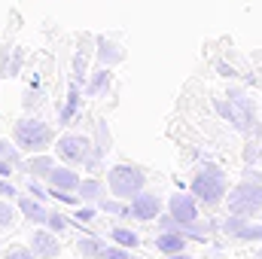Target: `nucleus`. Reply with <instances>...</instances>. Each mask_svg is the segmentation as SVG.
Listing matches in <instances>:
<instances>
[{
	"label": "nucleus",
	"instance_id": "5701e85b",
	"mask_svg": "<svg viewBox=\"0 0 262 259\" xmlns=\"http://www.w3.org/2000/svg\"><path fill=\"white\" fill-rule=\"evenodd\" d=\"M18 213H21L18 207H12L9 201H3V198H0V232L12 229V226L18 223Z\"/></svg>",
	"mask_w": 262,
	"mask_h": 259
},
{
	"label": "nucleus",
	"instance_id": "aec40b11",
	"mask_svg": "<svg viewBox=\"0 0 262 259\" xmlns=\"http://www.w3.org/2000/svg\"><path fill=\"white\" fill-rule=\"evenodd\" d=\"M95 149H98L101 156H107V153L113 149V137H110V131H107V122H104V119L95 122Z\"/></svg>",
	"mask_w": 262,
	"mask_h": 259
},
{
	"label": "nucleus",
	"instance_id": "72a5a7b5",
	"mask_svg": "<svg viewBox=\"0 0 262 259\" xmlns=\"http://www.w3.org/2000/svg\"><path fill=\"white\" fill-rule=\"evenodd\" d=\"M12 171H15V168H12L9 162H3V159H0V177H9Z\"/></svg>",
	"mask_w": 262,
	"mask_h": 259
},
{
	"label": "nucleus",
	"instance_id": "6e6552de",
	"mask_svg": "<svg viewBox=\"0 0 262 259\" xmlns=\"http://www.w3.org/2000/svg\"><path fill=\"white\" fill-rule=\"evenodd\" d=\"M131 217L134 220H140V223H152V220H159L162 217V207H165V201H162V195L156 192H137L131 198Z\"/></svg>",
	"mask_w": 262,
	"mask_h": 259
},
{
	"label": "nucleus",
	"instance_id": "ddd939ff",
	"mask_svg": "<svg viewBox=\"0 0 262 259\" xmlns=\"http://www.w3.org/2000/svg\"><path fill=\"white\" fill-rule=\"evenodd\" d=\"M186 247H189V238L180 235V232H159V235H156V250L165 253V256L186 253Z\"/></svg>",
	"mask_w": 262,
	"mask_h": 259
},
{
	"label": "nucleus",
	"instance_id": "a211bd4d",
	"mask_svg": "<svg viewBox=\"0 0 262 259\" xmlns=\"http://www.w3.org/2000/svg\"><path fill=\"white\" fill-rule=\"evenodd\" d=\"M104 241L101 238H95V235H82L79 241H76V253L82 259H101V253H104Z\"/></svg>",
	"mask_w": 262,
	"mask_h": 259
},
{
	"label": "nucleus",
	"instance_id": "f03ea898",
	"mask_svg": "<svg viewBox=\"0 0 262 259\" xmlns=\"http://www.w3.org/2000/svg\"><path fill=\"white\" fill-rule=\"evenodd\" d=\"M229 101H223V98H216L213 101V107H216V113L226 119V122H232V128L241 131V134H253V131H259V122H256V107H253V101L241 92V89H229V95H226Z\"/></svg>",
	"mask_w": 262,
	"mask_h": 259
},
{
	"label": "nucleus",
	"instance_id": "f704fd0d",
	"mask_svg": "<svg viewBox=\"0 0 262 259\" xmlns=\"http://www.w3.org/2000/svg\"><path fill=\"white\" fill-rule=\"evenodd\" d=\"M168 259H192L189 253H174V256H168Z\"/></svg>",
	"mask_w": 262,
	"mask_h": 259
},
{
	"label": "nucleus",
	"instance_id": "f8f14e48",
	"mask_svg": "<svg viewBox=\"0 0 262 259\" xmlns=\"http://www.w3.org/2000/svg\"><path fill=\"white\" fill-rule=\"evenodd\" d=\"M18 210L31 226H46V220H49V210L43 207V201L31 198V195H18Z\"/></svg>",
	"mask_w": 262,
	"mask_h": 259
},
{
	"label": "nucleus",
	"instance_id": "9d476101",
	"mask_svg": "<svg viewBox=\"0 0 262 259\" xmlns=\"http://www.w3.org/2000/svg\"><path fill=\"white\" fill-rule=\"evenodd\" d=\"M46 180L52 189H64V192H79V183H82V177L73 171V165H55Z\"/></svg>",
	"mask_w": 262,
	"mask_h": 259
},
{
	"label": "nucleus",
	"instance_id": "0eeeda50",
	"mask_svg": "<svg viewBox=\"0 0 262 259\" xmlns=\"http://www.w3.org/2000/svg\"><path fill=\"white\" fill-rule=\"evenodd\" d=\"M220 232L232 241H241V244H262V223H253L250 217L229 213L220 223Z\"/></svg>",
	"mask_w": 262,
	"mask_h": 259
},
{
	"label": "nucleus",
	"instance_id": "a878e982",
	"mask_svg": "<svg viewBox=\"0 0 262 259\" xmlns=\"http://www.w3.org/2000/svg\"><path fill=\"white\" fill-rule=\"evenodd\" d=\"M101 259H134L128 253V247H119V244H107L104 247V253H101Z\"/></svg>",
	"mask_w": 262,
	"mask_h": 259
},
{
	"label": "nucleus",
	"instance_id": "dca6fc26",
	"mask_svg": "<svg viewBox=\"0 0 262 259\" xmlns=\"http://www.w3.org/2000/svg\"><path fill=\"white\" fill-rule=\"evenodd\" d=\"M52 168H55V159L46 156V153H34V156L25 162V171H28L31 177H49Z\"/></svg>",
	"mask_w": 262,
	"mask_h": 259
},
{
	"label": "nucleus",
	"instance_id": "2f4dec72",
	"mask_svg": "<svg viewBox=\"0 0 262 259\" xmlns=\"http://www.w3.org/2000/svg\"><path fill=\"white\" fill-rule=\"evenodd\" d=\"M92 217H95V207H79V210H76V220H79V223H89Z\"/></svg>",
	"mask_w": 262,
	"mask_h": 259
},
{
	"label": "nucleus",
	"instance_id": "cd10ccee",
	"mask_svg": "<svg viewBox=\"0 0 262 259\" xmlns=\"http://www.w3.org/2000/svg\"><path fill=\"white\" fill-rule=\"evenodd\" d=\"M21 49H15V55H12V61H3V70H6V76H15L18 73V67H21Z\"/></svg>",
	"mask_w": 262,
	"mask_h": 259
},
{
	"label": "nucleus",
	"instance_id": "7ed1b4c3",
	"mask_svg": "<svg viewBox=\"0 0 262 259\" xmlns=\"http://www.w3.org/2000/svg\"><path fill=\"white\" fill-rule=\"evenodd\" d=\"M12 140L21 146V153H46L55 143V131L49 122L37 119V116H21L12 128Z\"/></svg>",
	"mask_w": 262,
	"mask_h": 259
},
{
	"label": "nucleus",
	"instance_id": "39448f33",
	"mask_svg": "<svg viewBox=\"0 0 262 259\" xmlns=\"http://www.w3.org/2000/svg\"><path fill=\"white\" fill-rule=\"evenodd\" d=\"M226 207H229V213H238V217H256L262 210V183L244 177L241 183H235L229 189Z\"/></svg>",
	"mask_w": 262,
	"mask_h": 259
},
{
	"label": "nucleus",
	"instance_id": "412c9836",
	"mask_svg": "<svg viewBox=\"0 0 262 259\" xmlns=\"http://www.w3.org/2000/svg\"><path fill=\"white\" fill-rule=\"evenodd\" d=\"M0 159L9 162L12 168H25V162H21V146H18L15 140H12V143H9V140H0Z\"/></svg>",
	"mask_w": 262,
	"mask_h": 259
},
{
	"label": "nucleus",
	"instance_id": "473e14b6",
	"mask_svg": "<svg viewBox=\"0 0 262 259\" xmlns=\"http://www.w3.org/2000/svg\"><path fill=\"white\" fill-rule=\"evenodd\" d=\"M244 177H250V180H256V183H262V171H253V165H247Z\"/></svg>",
	"mask_w": 262,
	"mask_h": 259
},
{
	"label": "nucleus",
	"instance_id": "393cba45",
	"mask_svg": "<svg viewBox=\"0 0 262 259\" xmlns=\"http://www.w3.org/2000/svg\"><path fill=\"white\" fill-rule=\"evenodd\" d=\"M85 61H89V52H82V46H79V52L73 58V79L76 82H82V76H85Z\"/></svg>",
	"mask_w": 262,
	"mask_h": 259
},
{
	"label": "nucleus",
	"instance_id": "f3484780",
	"mask_svg": "<svg viewBox=\"0 0 262 259\" xmlns=\"http://www.w3.org/2000/svg\"><path fill=\"white\" fill-rule=\"evenodd\" d=\"M79 85L82 82H70V89H67V101H64V107H61V113H58V122L61 125H70L73 122V116H76V110H79Z\"/></svg>",
	"mask_w": 262,
	"mask_h": 259
},
{
	"label": "nucleus",
	"instance_id": "1a4fd4ad",
	"mask_svg": "<svg viewBox=\"0 0 262 259\" xmlns=\"http://www.w3.org/2000/svg\"><path fill=\"white\" fill-rule=\"evenodd\" d=\"M28 247L37 253V259H55L61 256V241L52 229H34L28 238Z\"/></svg>",
	"mask_w": 262,
	"mask_h": 259
},
{
	"label": "nucleus",
	"instance_id": "4be33fe9",
	"mask_svg": "<svg viewBox=\"0 0 262 259\" xmlns=\"http://www.w3.org/2000/svg\"><path fill=\"white\" fill-rule=\"evenodd\" d=\"M110 238H113V244H119V247H137V244H140V235L131 232V229H122V226H116V229L110 232Z\"/></svg>",
	"mask_w": 262,
	"mask_h": 259
},
{
	"label": "nucleus",
	"instance_id": "20e7f679",
	"mask_svg": "<svg viewBox=\"0 0 262 259\" xmlns=\"http://www.w3.org/2000/svg\"><path fill=\"white\" fill-rule=\"evenodd\" d=\"M107 186H110V195L122 198V201H131L137 192L146 189V171L140 165H128V162H119L107 171Z\"/></svg>",
	"mask_w": 262,
	"mask_h": 259
},
{
	"label": "nucleus",
	"instance_id": "2eb2a0df",
	"mask_svg": "<svg viewBox=\"0 0 262 259\" xmlns=\"http://www.w3.org/2000/svg\"><path fill=\"white\" fill-rule=\"evenodd\" d=\"M107 189L110 186H104V180H98V177H85L82 183H79V198H82V204H98L101 198H107Z\"/></svg>",
	"mask_w": 262,
	"mask_h": 259
},
{
	"label": "nucleus",
	"instance_id": "f257e3e1",
	"mask_svg": "<svg viewBox=\"0 0 262 259\" xmlns=\"http://www.w3.org/2000/svg\"><path fill=\"white\" fill-rule=\"evenodd\" d=\"M189 192L198 198V204L216 207V204L226 201V195H229V177H226V171H223L216 162H201L195 168V174H192Z\"/></svg>",
	"mask_w": 262,
	"mask_h": 259
},
{
	"label": "nucleus",
	"instance_id": "c9c22d12",
	"mask_svg": "<svg viewBox=\"0 0 262 259\" xmlns=\"http://www.w3.org/2000/svg\"><path fill=\"white\" fill-rule=\"evenodd\" d=\"M256 259H262V244H259V250H256Z\"/></svg>",
	"mask_w": 262,
	"mask_h": 259
},
{
	"label": "nucleus",
	"instance_id": "c756f323",
	"mask_svg": "<svg viewBox=\"0 0 262 259\" xmlns=\"http://www.w3.org/2000/svg\"><path fill=\"white\" fill-rule=\"evenodd\" d=\"M256 159H262V149H256V143H247L244 146V165H253Z\"/></svg>",
	"mask_w": 262,
	"mask_h": 259
},
{
	"label": "nucleus",
	"instance_id": "b1692460",
	"mask_svg": "<svg viewBox=\"0 0 262 259\" xmlns=\"http://www.w3.org/2000/svg\"><path fill=\"white\" fill-rule=\"evenodd\" d=\"M46 229H52L55 235H61L70 229V220H67L64 213H58V210H49V220H46Z\"/></svg>",
	"mask_w": 262,
	"mask_h": 259
},
{
	"label": "nucleus",
	"instance_id": "423d86ee",
	"mask_svg": "<svg viewBox=\"0 0 262 259\" xmlns=\"http://www.w3.org/2000/svg\"><path fill=\"white\" fill-rule=\"evenodd\" d=\"M55 153L64 165H73V168L82 165L85 168V162L95 156V140L85 137V134H64V137H58Z\"/></svg>",
	"mask_w": 262,
	"mask_h": 259
},
{
	"label": "nucleus",
	"instance_id": "c85d7f7f",
	"mask_svg": "<svg viewBox=\"0 0 262 259\" xmlns=\"http://www.w3.org/2000/svg\"><path fill=\"white\" fill-rule=\"evenodd\" d=\"M28 192L34 195V198H40V201H43V198H52L49 189H43V186L37 183V177H31V180H28Z\"/></svg>",
	"mask_w": 262,
	"mask_h": 259
},
{
	"label": "nucleus",
	"instance_id": "4468645a",
	"mask_svg": "<svg viewBox=\"0 0 262 259\" xmlns=\"http://www.w3.org/2000/svg\"><path fill=\"white\" fill-rule=\"evenodd\" d=\"M110 85H113V67H101L92 73V79L85 82V95L89 98H104L107 92H110Z\"/></svg>",
	"mask_w": 262,
	"mask_h": 259
},
{
	"label": "nucleus",
	"instance_id": "9b49d317",
	"mask_svg": "<svg viewBox=\"0 0 262 259\" xmlns=\"http://www.w3.org/2000/svg\"><path fill=\"white\" fill-rule=\"evenodd\" d=\"M95 55H98V64L101 67H116L119 61H125V49L107 37H95Z\"/></svg>",
	"mask_w": 262,
	"mask_h": 259
},
{
	"label": "nucleus",
	"instance_id": "7c9ffc66",
	"mask_svg": "<svg viewBox=\"0 0 262 259\" xmlns=\"http://www.w3.org/2000/svg\"><path fill=\"white\" fill-rule=\"evenodd\" d=\"M0 195H9V198H18V189L6 180V177H0Z\"/></svg>",
	"mask_w": 262,
	"mask_h": 259
},
{
	"label": "nucleus",
	"instance_id": "6ab92c4d",
	"mask_svg": "<svg viewBox=\"0 0 262 259\" xmlns=\"http://www.w3.org/2000/svg\"><path fill=\"white\" fill-rule=\"evenodd\" d=\"M98 210H104V213H110V217H131V207L122 201V198H101L98 201Z\"/></svg>",
	"mask_w": 262,
	"mask_h": 259
},
{
	"label": "nucleus",
	"instance_id": "bb28decb",
	"mask_svg": "<svg viewBox=\"0 0 262 259\" xmlns=\"http://www.w3.org/2000/svg\"><path fill=\"white\" fill-rule=\"evenodd\" d=\"M3 259H37V253L31 247H12V250L3 253Z\"/></svg>",
	"mask_w": 262,
	"mask_h": 259
}]
</instances>
